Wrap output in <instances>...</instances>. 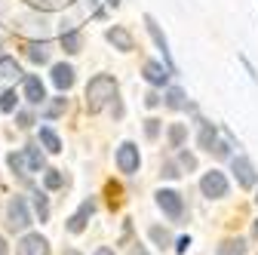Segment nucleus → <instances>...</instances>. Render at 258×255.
I'll return each instance as SVG.
<instances>
[{
	"mask_svg": "<svg viewBox=\"0 0 258 255\" xmlns=\"http://www.w3.org/2000/svg\"><path fill=\"white\" fill-rule=\"evenodd\" d=\"M111 99H117V80L111 74H95L86 86V111L99 114Z\"/></svg>",
	"mask_w": 258,
	"mask_h": 255,
	"instance_id": "1",
	"label": "nucleus"
},
{
	"mask_svg": "<svg viewBox=\"0 0 258 255\" xmlns=\"http://www.w3.org/2000/svg\"><path fill=\"white\" fill-rule=\"evenodd\" d=\"M31 225V212H28V203L22 197H13L7 203V228L10 231H25Z\"/></svg>",
	"mask_w": 258,
	"mask_h": 255,
	"instance_id": "2",
	"label": "nucleus"
},
{
	"mask_svg": "<svg viewBox=\"0 0 258 255\" xmlns=\"http://www.w3.org/2000/svg\"><path fill=\"white\" fill-rule=\"evenodd\" d=\"M200 190H203V197L218 200V197L228 194V178H224L218 169H212V172H206V175L200 178Z\"/></svg>",
	"mask_w": 258,
	"mask_h": 255,
	"instance_id": "3",
	"label": "nucleus"
},
{
	"mask_svg": "<svg viewBox=\"0 0 258 255\" xmlns=\"http://www.w3.org/2000/svg\"><path fill=\"white\" fill-rule=\"evenodd\" d=\"M157 206L163 209L172 221H178L184 215V200H181L178 190H157Z\"/></svg>",
	"mask_w": 258,
	"mask_h": 255,
	"instance_id": "4",
	"label": "nucleus"
},
{
	"mask_svg": "<svg viewBox=\"0 0 258 255\" xmlns=\"http://www.w3.org/2000/svg\"><path fill=\"white\" fill-rule=\"evenodd\" d=\"M139 163H142L139 148H136L133 142H123V145L117 148V166H120V172L133 175V172H139Z\"/></svg>",
	"mask_w": 258,
	"mask_h": 255,
	"instance_id": "5",
	"label": "nucleus"
},
{
	"mask_svg": "<svg viewBox=\"0 0 258 255\" xmlns=\"http://www.w3.org/2000/svg\"><path fill=\"white\" fill-rule=\"evenodd\" d=\"M231 169H234L240 187H255V184H258V175H255V166L249 163V157H234V160H231Z\"/></svg>",
	"mask_w": 258,
	"mask_h": 255,
	"instance_id": "6",
	"label": "nucleus"
},
{
	"mask_svg": "<svg viewBox=\"0 0 258 255\" xmlns=\"http://www.w3.org/2000/svg\"><path fill=\"white\" fill-rule=\"evenodd\" d=\"M16 255H49V243L40 234H25L16 246Z\"/></svg>",
	"mask_w": 258,
	"mask_h": 255,
	"instance_id": "7",
	"label": "nucleus"
},
{
	"mask_svg": "<svg viewBox=\"0 0 258 255\" xmlns=\"http://www.w3.org/2000/svg\"><path fill=\"white\" fill-rule=\"evenodd\" d=\"M92 212H95V200H83V203H80V209L68 218V231H71V234H80V231L86 228V221H89V215H92Z\"/></svg>",
	"mask_w": 258,
	"mask_h": 255,
	"instance_id": "8",
	"label": "nucleus"
},
{
	"mask_svg": "<svg viewBox=\"0 0 258 255\" xmlns=\"http://www.w3.org/2000/svg\"><path fill=\"white\" fill-rule=\"evenodd\" d=\"M22 92H25V102H31V105H43L46 102V89H43L40 77H25Z\"/></svg>",
	"mask_w": 258,
	"mask_h": 255,
	"instance_id": "9",
	"label": "nucleus"
},
{
	"mask_svg": "<svg viewBox=\"0 0 258 255\" xmlns=\"http://www.w3.org/2000/svg\"><path fill=\"white\" fill-rule=\"evenodd\" d=\"M108 43H114V49H120V52H129L133 49V34H129L126 28H120V25H114V28H108Z\"/></svg>",
	"mask_w": 258,
	"mask_h": 255,
	"instance_id": "10",
	"label": "nucleus"
},
{
	"mask_svg": "<svg viewBox=\"0 0 258 255\" xmlns=\"http://www.w3.org/2000/svg\"><path fill=\"white\" fill-rule=\"evenodd\" d=\"M145 25H148V31H151V37L157 40V46L163 49V61H166V68L172 71V55H169V43H166V37H163V31H160V25L151 19V16H145Z\"/></svg>",
	"mask_w": 258,
	"mask_h": 255,
	"instance_id": "11",
	"label": "nucleus"
},
{
	"mask_svg": "<svg viewBox=\"0 0 258 255\" xmlns=\"http://www.w3.org/2000/svg\"><path fill=\"white\" fill-rule=\"evenodd\" d=\"M145 80L154 83V86H163L169 80V68L160 65V61H145Z\"/></svg>",
	"mask_w": 258,
	"mask_h": 255,
	"instance_id": "12",
	"label": "nucleus"
},
{
	"mask_svg": "<svg viewBox=\"0 0 258 255\" xmlns=\"http://www.w3.org/2000/svg\"><path fill=\"white\" fill-rule=\"evenodd\" d=\"M52 83L64 92V89H71L74 86V68L71 65H55L52 68Z\"/></svg>",
	"mask_w": 258,
	"mask_h": 255,
	"instance_id": "13",
	"label": "nucleus"
},
{
	"mask_svg": "<svg viewBox=\"0 0 258 255\" xmlns=\"http://www.w3.org/2000/svg\"><path fill=\"white\" fill-rule=\"evenodd\" d=\"M22 154H25V160H28V169H31V172H40V169H43V154H40L37 145H28Z\"/></svg>",
	"mask_w": 258,
	"mask_h": 255,
	"instance_id": "14",
	"label": "nucleus"
},
{
	"mask_svg": "<svg viewBox=\"0 0 258 255\" xmlns=\"http://www.w3.org/2000/svg\"><path fill=\"white\" fill-rule=\"evenodd\" d=\"M40 145H43L49 154H58V151H61V139L49 130V126H40Z\"/></svg>",
	"mask_w": 258,
	"mask_h": 255,
	"instance_id": "15",
	"label": "nucleus"
},
{
	"mask_svg": "<svg viewBox=\"0 0 258 255\" xmlns=\"http://www.w3.org/2000/svg\"><path fill=\"white\" fill-rule=\"evenodd\" d=\"M22 68H19V61L13 55H0V80H10V77H19Z\"/></svg>",
	"mask_w": 258,
	"mask_h": 255,
	"instance_id": "16",
	"label": "nucleus"
},
{
	"mask_svg": "<svg viewBox=\"0 0 258 255\" xmlns=\"http://www.w3.org/2000/svg\"><path fill=\"white\" fill-rule=\"evenodd\" d=\"M218 255H246V240H240V237L224 240V243L218 246Z\"/></svg>",
	"mask_w": 258,
	"mask_h": 255,
	"instance_id": "17",
	"label": "nucleus"
},
{
	"mask_svg": "<svg viewBox=\"0 0 258 255\" xmlns=\"http://www.w3.org/2000/svg\"><path fill=\"white\" fill-rule=\"evenodd\" d=\"M28 58L34 65H46L49 61V46L46 43H28Z\"/></svg>",
	"mask_w": 258,
	"mask_h": 255,
	"instance_id": "18",
	"label": "nucleus"
},
{
	"mask_svg": "<svg viewBox=\"0 0 258 255\" xmlns=\"http://www.w3.org/2000/svg\"><path fill=\"white\" fill-rule=\"evenodd\" d=\"M61 46H64V52H80V34L74 28H64L61 31Z\"/></svg>",
	"mask_w": 258,
	"mask_h": 255,
	"instance_id": "19",
	"label": "nucleus"
},
{
	"mask_svg": "<svg viewBox=\"0 0 258 255\" xmlns=\"http://www.w3.org/2000/svg\"><path fill=\"white\" fill-rule=\"evenodd\" d=\"M187 139V126L184 123H172L169 126V148H181Z\"/></svg>",
	"mask_w": 258,
	"mask_h": 255,
	"instance_id": "20",
	"label": "nucleus"
},
{
	"mask_svg": "<svg viewBox=\"0 0 258 255\" xmlns=\"http://www.w3.org/2000/svg\"><path fill=\"white\" fill-rule=\"evenodd\" d=\"M7 160H10V169H13L16 175L28 178V172H31V169H28V160H25V154H22V151H19V154H10Z\"/></svg>",
	"mask_w": 258,
	"mask_h": 255,
	"instance_id": "21",
	"label": "nucleus"
},
{
	"mask_svg": "<svg viewBox=\"0 0 258 255\" xmlns=\"http://www.w3.org/2000/svg\"><path fill=\"white\" fill-rule=\"evenodd\" d=\"M166 105H169L172 111H181V108L187 105V99H184V92H181L178 86H172V89L166 92Z\"/></svg>",
	"mask_w": 258,
	"mask_h": 255,
	"instance_id": "22",
	"label": "nucleus"
},
{
	"mask_svg": "<svg viewBox=\"0 0 258 255\" xmlns=\"http://www.w3.org/2000/svg\"><path fill=\"white\" fill-rule=\"evenodd\" d=\"M148 234H151V240H154V243H157L160 249H166V246L172 243V237H169V231H163V228H157V225H154V228H151Z\"/></svg>",
	"mask_w": 258,
	"mask_h": 255,
	"instance_id": "23",
	"label": "nucleus"
},
{
	"mask_svg": "<svg viewBox=\"0 0 258 255\" xmlns=\"http://www.w3.org/2000/svg\"><path fill=\"white\" fill-rule=\"evenodd\" d=\"M43 184H46V190H55V187H61V184H64V175H61L58 169H46Z\"/></svg>",
	"mask_w": 258,
	"mask_h": 255,
	"instance_id": "24",
	"label": "nucleus"
},
{
	"mask_svg": "<svg viewBox=\"0 0 258 255\" xmlns=\"http://www.w3.org/2000/svg\"><path fill=\"white\" fill-rule=\"evenodd\" d=\"M34 212H37L40 221L49 218V200H46V194H34Z\"/></svg>",
	"mask_w": 258,
	"mask_h": 255,
	"instance_id": "25",
	"label": "nucleus"
},
{
	"mask_svg": "<svg viewBox=\"0 0 258 255\" xmlns=\"http://www.w3.org/2000/svg\"><path fill=\"white\" fill-rule=\"evenodd\" d=\"M212 145H215V130H212L209 123H203V126H200V148L212 151Z\"/></svg>",
	"mask_w": 258,
	"mask_h": 255,
	"instance_id": "26",
	"label": "nucleus"
},
{
	"mask_svg": "<svg viewBox=\"0 0 258 255\" xmlns=\"http://www.w3.org/2000/svg\"><path fill=\"white\" fill-rule=\"evenodd\" d=\"M64 108H68V99H55L49 108H46V117L52 120V117H58V114H64Z\"/></svg>",
	"mask_w": 258,
	"mask_h": 255,
	"instance_id": "27",
	"label": "nucleus"
},
{
	"mask_svg": "<svg viewBox=\"0 0 258 255\" xmlns=\"http://www.w3.org/2000/svg\"><path fill=\"white\" fill-rule=\"evenodd\" d=\"M0 111H16V92H4L0 95Z\"/></svg>",
	"mask_w": 258,
	"mask_h": 255,
	"instance_id": "28",
	"label": "nucleus"
},
{
	"mask_svg": "<svg viewBox=\"0 0 258 255\" xmlns=\"http://www.w3.org/2000/svg\"><path fill=\"white\" fill-rule=\"evenodd\" d=\"M178 163H181L184 169H197V157L187 154V151H181V154H178Z\"/></svg>",
	"mask_w": 258,
	"mask_h": 255,
	"instance_id": "29",
	"label": "nucleus"
},
{
	"mask_svg": "<svg viewBox=\"0 0 258 255\" xmlns=\"http://www.w3.org/2000/svg\"><path fill=\"white\" fill-rule=\"evenodd\" d=\"M145 133H148V139H157V133H160V120H148V123H145Z\"/></svg>",
	"mask_w": 258,
	"mask_h": 255,
	"instance_id": "30",
	"label": "nucleus"
},
{
	"mask_svg": "<svg viewBox=\"0 0 258 255\" xmlns=\"http://www.w3.org/2000/svg\"><path fill=\"white\" fill-rule=\"evenodd\" d=\"M16 120H19V126H22V130H28V126L34 123V117H31L28 111H19V114H16Z\"/></svg>",
	"mask_w": 258,
	"mask_h": 255,
	"instance_id": "31",
	"label": "nucleus"
},
{
	"mask_svg": "<svg viewBox=\"0 0 258 255\" xmlns=\"http://www.w3.org/2000/svg\"><path fill=\"white\" fill-rule=\"evenodd\" d=\"M163 178H178V166L175 163H166L163 166Z\"/></svg>",
	"mask_w": 258,
	"mask_h": 255,
	"instance_id": "32",
	"label": "nucleus"
},
{
	"mask_svg": "<svg viewBox=\"0 0 258 255\" xmlns=\"http://www.w3.org/2000/svg\"><path fill=\"white\" fill-rule=\"evenodd\" d=\"M145 105H148V108H157V105H160V95H157V92H148V95H145Z\"/></svg>",
	"mask_w": 258,
	"mask_h": 255,
	"instance_id": "33",
	"label": "nucleus"
},
{
	"mask_svg": "<svg viewBox=\"0 0 258 255\" xmlns=\"http://www.w3.org/2000/svg\"><path fill=\"white\" fill-rule=\"evenodd\" d=\"M187 246H190V237H181V240H178V246H175V252H181V255H184V252H187Z\"/></svg>",
	"mask_w": 258,
	"mask_h": 255,
	"instance_id": "34",
	"label": "nucleus"
},
{
	"mask_svg": "<svg viewBox=\"0 0 258 255\" xmlns=\"http://www.w3.org/2000/svg\"><path fill=\"white\" fill-rule=\"evenodd\" d=\"M95 255H114V249H108V246H102V249H95Z\"/></svg>",
	"mask_w": 258,
	"mask_h": 255,
	"instance_id": "35",
	"label": "nucleus"
},
{
	"mask_svg": "<svg viewBox=\"0 0 258 255\" xmlns=\"http://www.w3.org/2000/svg\"><path fill=\"white\" fill-rule=\"evenodd\" d=\"M133 255H148V249H145V246H136V249H133Z\"/></svg>",
	"mask_w": 258,
	"mask_h": 255,
	"instance_id": "36",
	"label": "nucleus"
},
{
	"mask_svg": "<svg viewBox=\"0 0 258 255\" xmlns=\"http://www.w3.org/2000/svg\"><path fill=\"white\" fill-rule=\"evenodd\" d=\"M0 255H7V240L0 237Z\"/></svg>",
	"mask_w": 258,
	"mask_h": 255,
	"instance_id": "37",
	"label": "nucleus"
},
{
	"mask_svg": "<svg viewBox=\"0 0 258 255\" xmlns=\"http://www.w3.org/2000/svg\"><path fill=\"white\" fill-rule=\"evenodd\" d=\"M252 237L258 240V218H255V225H252Z\"/></svg>",
	"mask_w": 258,
	"mask_h": 255,
	"instance_id": "38",
	"label": "nucleus"
},
{
	"mask_svg": "<svg viewBox=\"0 0 258 255\" xmlns=\"http://www.w3.org/2000/svg\"><path fill=\"white\" fill-rule=\"evenodd\" d=\"M64 255H80V252H74V249H68V252H64Z\"/></svg>",
	"mask_w": 258,
	"mask_h": 255,
	"instance_id": "39",
	"label": "nucleus"
},
{
	"mask_svg": "<svg viewBox=\"0 0 258 255\" xmlns=\"http://www.w3.org/2000/svg\"><path fill=\"white\" fill-rule=\"evenodd\" d=\"M255 200H258V197H255Z\"/></svg>",
	"mask_w": 258,
	"mask_h": 255,
	"instance_id": "40",
	"label": "nucleus"
}]
</instances>
